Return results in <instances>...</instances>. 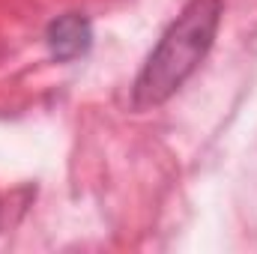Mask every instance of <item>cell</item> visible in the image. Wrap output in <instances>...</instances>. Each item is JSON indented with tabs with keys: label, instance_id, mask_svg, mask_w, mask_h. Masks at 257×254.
Masks as SVG:
<instances>
[{
	"label": "cell",
	"instance_id": "1",
	"mask_svg": "<svg viewBox=\"0 0 257 254\" xmlns=\"http://www.w3.org/2000/svg\"><path fill=\"white\" fill-rule=\"evenodd\" d=\"M224 15V0H189L168 24L156 48L147 54L135 84L132 108L150 111L165 105L206 60L215 45Z\"/></svg>",
	"mask_w": 257,
	"mask_h": 254
},
{
	"label": "cell",
	"instance_id": "2",
	"mask_svg": "<svg viewBox=\"0 0 257 254\" xmlns=\"http://www.w3.org/2000/svg\"><path fill=\"white\" fill-rule=\"evenodd\" d=\"M45 45H48V54L57 63H72V60L84 57L93 48V24H90V18L81 15V12L57 15L45 27Z\"/></svg>",
	"mask_w": 257,
	"mask_h": 254
}]
</instances>
